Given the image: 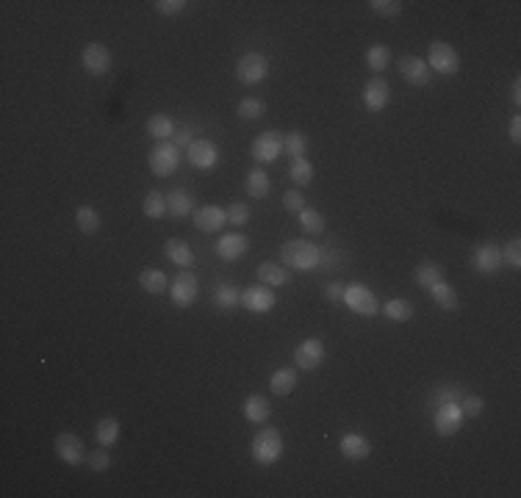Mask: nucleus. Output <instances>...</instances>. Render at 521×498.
I'll return each instance as SVG.
<instances>
[{"instance_id": "obj_1", "label": "nucleus", "mask_w": 521, "mask_h": 498, "mask_svg": "<svg viewBox=\"0 0 521 498\" xmlns=\"http://www.w3.org/2000/svg\"><path fill=\"white\" fill-rule=\"evenodd\" d=\"M280 258H283V266H288V269L311 272L322 263V249L305 238H291L280 247Z\"/></svg>"}, {"instance_id": "obj_2", "label": "nucleus", "mask_w": 521, "mask_h": 498, "mask_svg": "<svg viewBox=\"0 0 521 498\" xmlns=\"http://www.w3.org/2000/svg\"><path fill=\"white\" fill-rule=\"evenodd\" d=\"M280 457H283V438H280V432L272 429V426L260 429L258 435L253 438V460L258 462L260 468H269Z\"/></svg>"}, {"instance_id": "obj_3", "label": "nucleus", "mask_w": 521, "mask_h": 498, "mask_svg": "<svg viewBox=\"0 0 521 498\" xmlns=\"http://www.w3.org/2000/svg\"><path fill=\"white\" fill-rule=\"evenodd\" d=\"M352 313H358V316H374L377 313V307H380V302L374 297V291L372 288H366L364 282H349V285H344V299H341Z\"/></svg>"}, {"instance_id": "obj_4", "label": "nucleus", "mask_w": 521, "mask_h": 498, "mask_svg": "<svg viewBox=\"0 0 521 498\" xmlns=\"http://www.w3.org/2000/svg\"><path fill=\"white\" fill-rule=\"evenodd\" d=\"M147 161H150L153 174L169 177V174L178 172V166H181V149L175 147V142H158L156 147L150 149Z\"/></svg>"}, {"instance_id": "obj_5", "label": "nucleus", "mask_w": 521, "mask_h": 498, "mask_svg": "<svg viewBox=\"0 0 521 498\" xmlns=\"http://www.w3.org/2000/svg\"><path fill=\"white\" fill-rule=\"evenodd\" d=\"M266 75H269V61H266L263 53H256V50L253 53H244L238 58V64H236V78L244 86H258Z\"/></svg>"}, {"instance_id": "obj_6", "label": "nucleus", "mask_w": 521, "mask_h": 498, "mask_svg": "<svg viewBox=\"0 0 521 498\" xmlns=\"http://www.w3.org/2000/svg\"><path fill=\"white\" fill-rule=\"evenodd\" d=\"M427 67H430V73L455 75L461 70V55H458V50L452 48V45H446V42H433L430 45V61H427Z\"/></svg>"}, {"instance_id": "obj_7", "label": "nucleus", "mask_w": 521, "mask_h": 498, "mask_svg": "<svg viewBox=\"0 0 521 498\" xmlns=\"http://www.w3.org/2000/svg\"><path fill=\"white\" fill-rule=\"evenodd\" d=\"M250 152H253V158L260 161V164L278 161L280 152H283V133H280V130H263L260 136H256Z\"/></svg>"}, {"instance_id": "obj_8", "label": "nucleus", "mask_w": 521, "mask_h": 498, "mask_svg": "<svg viewBox=\"0 0 521 498\" xmlns=\"http://www.w3.org/2000/svg\"><path fill=\"white\" fill-rule=\"evenodd\" d=\"M172 302H175V307H181V310H186V307H191L194 302H197V297H200V282H197V277H194V272H181L175 280H172Z\"/></svg>"}, {"instance_id": "obj_9", "label": "nucleus", "mask_w": 521, "mask_h": 498, "mask_svg": "<svg viewBox=\"0 0 521 498\" xmlns=\"http://www.w3.org/2000/svg\"><path fill=\"white\" fill-rule=\"evenodd\" d=\"M186 158H189V164L194 166V169H203V172H209L214 169L216 164H219V149L214 142L209 139H194L189 149H186Z\"/></svg>"}, {"instance_id": "obj_10", "label": "nucleus", "mask_w": 521, "mask_h": 498, "mask_svg": "<svg viewBox=\"0 0 521 498\" xmlns=\"http://www.w3.org/2000/svg\"><path fill=\"white\" fill-rule=\"evenodd\" d=\"M80 64L89 75H105L111 70V50L103 42H89L80 53Z\"/></svg>"}, {"instance_id": "obj_11", "label": "nucleus", "mask_w": 521, "mask_h": 498, "mask_svg": "<svg viewBox=\"0 0 521 498\" xmlns=\"http://www.w3.org/2000/svg\"><path fill=\"white\" fill-rule=\"evenodd\" d=\"M391 102V86L386 78H380V75H374V78H369L364 86V105L372 111V114H380L386 105Z\"/></svg>"}, {"instance_id": "obj_12", "label": "nucleus", "mask_w": 521, "mask_h": 498, "mask_svg": "<svg viewBox=\"0 0 521 498\" xmlns=\"http://www.w3.org/2000/svg\"><path fill=\"white\" fill-rule=\"evenodd\" d=\"M325 354H327L325 344H322L319 338H308V341H302L300 346L294 349V363H297V369H302V371H313V369L322 366Z\"/></svg>"}, {"instance_id": "obj_13", "label": "nucleus", "mask_w": 521, "mask_h": 498, "mask_svg": "<svg viewBox=\"0 0 521 498\" xmlns=\"http://www.w3.org/2000/svg\"><path fill=\"white\" fill-rule=\"evenodd\" d=\"M463 410L461 404H443V407H436V415H433V423H436V432L441 438H449V435H458L461 426H463Z\"/></svg>"}, {"instance_id": "obj_14", "label": "nucleus", "mask_w": 521, "mask_h": 498, "mask_svg": "<svg viewBox=\"0 0 521 498\" xmlns=\"http://www.w3.org/2000/svg\"><path fill=\"white\" fill-rule=\"evenodd\" d=\"M56 454H58V460L67 462L70 468H78L80 462H83V457H86L83 440H80L78 435H73V432H61V435L56 438Z\"/></svg>"}, {"instance_id": "obj_15", "label": "nucleus", "mask_w": 521, "mask_h": 498, "mask_svg": "<svg viewBox=\"0 0 521 498\" xmlns=\"http://www.w3.org/2000/svg\"><path fill=\"white\" fill-rule=\"evenodd\" d=\"M241 307H247L250 313H269L272 307H275V294H272V288L269 285H250V288H244L241 291Z\"/></svg>"}, {"instance_id": "obj_16", "label": "nucleus", "mask_w": 521, "mask_h": 498, "mask_svg": "<svg viewBox=\"0 0 521 498\" xmlns=\"http://www.w3.org/2000/svg\"><path fill=\"white\" fill-rule=\"evenodd\" d=\"M471 266L480 274H496L505 266L502 247H496V244H480V247L474 249V255H471Z\"/></svg>"}, {"instance_id": "obj_17", "label": "nucleus", "mask_w": 521, "mask_h": 498, "mask_svg": "<svg viewBox=\"0 0 521 498\" xmlns=\"http://www.w3.org/2000/svg\"><path fill=\"white\" fill-rule=\"evenodd\" d=\"M399 75H402L411 86H427L430 78H433L427 61L419 58V55H402V58H399Z\"/></svg>"}, {"instance_id": "obj_18", "label": "nucleus", "mask_w": 521, "mask_h": 498, "mask_svg": "<svg viewBox=\"0 0 521 498\" xmlns=\"http://www.w3.org/2000/svg\"><path fill=\"white\" fill-rule=\"evenodd\" d=\"M216 255L222 258V260H238V258H244L247 255V249H250V241H247V235H241V233H225V235H219V241H216Z\"/></svg>"}, {"instance_id": "obj_19", "label": "nucleus", "mask_w": 521, "mask_h": 498, "mask_svg": "<svg viewBox=\"0 0 521 498\" xmlns=\"http://www.w3.org/2000/svg\"><path fill=\"white\" fill-rule=\"evenodd\" d=\"M194 224L203 230V233H219L225 224H228V213L216 205H203L194 211Z\"/></svg>"}, {"instance_id": "obj_20", "label": "nucleus", "mask_w": 521, "mask_h": 498, "mask_svg": "<svg viewBox=\"0 0 521 498\" xmlns=\"http://www.w3.org/2000/svg\"><path fill=\"white\" fill-rule=\"evenodd\" d=\"M339 448L347 460H366V457L372 454V443H369V438H366V435H358V432L344 435Z\"/></svg>"}, {"instance_id": "obj_21", "label": "nucleus", "mask_w": 521, "mask_h": 498, "mask_svg": "<svg viewBox=\"0 0 521 498\" xmlns=\"http://www.w3.org/2000/svg\"><path fill=\"white\" fill-rule=\"evenodd\" d=\"M194 197L186 191V189H172L169 194H167V211L172 213V216H178V219H183V216H191L194 213Z\"/></svg>"}, {"instance_id": "obj_22", "label": "nucleus", "mask_w": 521, "mask_h": 498, "mask_svg": "<svg viewBox=\"0 0 521 498\" xmlns=\"http://www.w3.org/2000/svg\"><path fill=\"white\" fill-rule=\"evenodd\" d=\"M164 255H167L175 266H181V269H191V266H194V252H191V247H189L183 238H169V241L164 244Z\"/></svg>"}, {"instance_id": "obj_23", "label": "nucleus", "mask_w": 521, "mask_h": 498, "mask_svg": "<svg viewBox=\"0 0 521 498\" xmlns=\"http://www.w3.org/2000/svg\"><path fill=\"white\" fill-rule=\"evenodd\" d=\"M258 277H260V282L269 285V288H280V285H288V282H291V272H286V266L272 263V260H263V263H260Z\"/></svg>"}, {"instance_id": "obj_24", "label": "nucleus", "mask_w": 521, "mask_h": 498, "mask_svg": "<svg viewBox=\"0 0 521 498\" xmlns=\"http://www.w3.org/2000/svg\"><path fill=\"white\" fill-rule=\"evenodd\" d=\"M416 282L421 285V288H433V285H438V282H443V269L441 263H436V260H421L416 266Z\"/></svg>"}, {"instance_id": "obj_25", "label": "nucleus", "mask_w": 521, "mask_h": 498, "mask_svg": "<svg viewBox=\"0 0 521 498\" xmlns=\"http://www.w3.org/2000/svg\"><path fill=\"white\" fill-rule=\"evenodd\" d=\"M139 285L147 291V294H164L167 288H169V280H167V274L161 272V269H142L139 272Z\"/></svg>"}, {"instance_id": "obj_26", "label": "nucleus", "mask_w": 521, "mask_h": 498, "mask_svg": "<svg viewBox=\"0 0 521 498\" xmlns=\"http://www.w3.org/2000/svg\"><path fill=\"white\" fill-rule=\"evenodd\" d=\"M297 388V371L294 369H278L269 379V391L275 396H288Z\"/></svg>"}, {"instance_id": "obj_27", "label": "nucleus", "mask_w": 521, "mask_h": 498, "mask_svg": "<svg viewBox=\"0 0 521 498\" xmlns=\"http://www.w3.org/2000/svg\"><path fill=\"white\" fill-rule=\"evenodd\" d=\"M269 401H266V396H260V393H253V396L244 398V415H247V421L253 423H266V418H269Z\"/></svg>"}, {"instance_id": "obj_28", "label": "nucleus", "mask_w": 521, "mask_h": 498, "mask_svg": "<svg viewBox=\"0 0 521 498\" xmlns=\"http://www.w3.org/2000/svg\"><path fill=\"white\" fill-rule=\"evenodd\" d=\"M214 304L219 307V310H233L241 304V291L236 288L233 282H222V285H216V291H214Z\"/></svg>"}, {"instance_id": "obj_29", "label": "nucleus", "mask_w": 521, "mask_h": 498, "mask_svg": "<svg viewBox=\"0 0 521 498\" xmlns=\"http://www.w3.org/2000/svg\"><path fill=\"white\" fill-rule=\"evenodd\" d=\"M269 189H272L269 174L263 172L260 166L250 169V174H247V194H250L253 199H266L269 197Z\"/></svg>"}, {"instance_id": "obj_30", "label": "nucleus", "mask_w": 521, "mask_h": 498, "mask_svg": "<svg viewBox=\"0 0 521 498\" xmlns=\"http://www.w3.org/2000/svg\"><path fill=\"white\" fill-rule=\"evenodd\" d=\"M95 438H98V443L105 448H111L117 440H120V421L114 418V415H105L98 421V429H95Z\"/></svg>"}, {"instance_id": "obj_31", "label": "nucleus", "mask_w": 521, "mask_h": 498, "mask_svg": "<svg viewBox=\"0 0 521 498\" xmlns=\"http://www.w3.org/2000/svg\"><path fill=\"white\" fill-rule=\"evenodd\" d=\"M430 297H433V302H436L441 310H458V304H461V299H458L455 288H452L449 282L433 285V288H430Z\"/></svg>"}, {"instance_id": "obj_32", "label": "nucleus", "mask_w": 521, "mask_h": 498, "mask_svg": "<svg viewBox=\"0 0 521 498\" xmlns=\"http://www.w3.org/2000/svg\"><path fill=\"white\" fill-rule=\"evenodd\" d=\"M288 177H291V183L300 186V189L308 186L313 180V164L305 158V155H302V158H294L291 166H288Z\"/></svg>"}, {"instance_id": "obj_33", "label": "nucleus", "mask_w": 521, "mask_h": 498, "mask_svg": "<svg viewBox=\"0 0 521 498\" xmlns=\"http://www.w3.org/2000/svg\"><path fill=\"white\" fill-rule=\"evenodd\" d=\"M308 149V136L302 130H288L283 133V152H288V158H302Z\"/></svg>"}, {"instance_id": "obj_34", "label": "nucleus", "mask_w": 521, "mask_h": 498, "mask_svg": "<svg viewBox=\"0 0 521 498\" xmlns=\"http://www.w3.org/2000/svg\"><path fill=\"white\" fill-rule=\"evenodd\" d=\"M383 313L389 316L391 322L405 324V322H411V319H414V304H411L408 299H391V302H386Z\"/></svg>"}, {"instance_id": "obj_35", "label": "nucleus", "mask_w": 521, "mask_h": 498, "mask_svg": "<svg viewBox=\"0 0 521 498\" xmlns=\"http://www.w3.org/2000/svg\"><path fill=\"white\" fill-rule=\"evenodd\" d=\"M147 133H150L156 142H167V139L175 133V124H172V120H169L167 114H153V117L147 120Z\"/></svg>"}, {"instance_id": "obj_36", "label": "nucleus", "mask_w": 521, "mask_h": 498, "mask_svg": "<svg viewBox=\"0 0 521 498\" xmlns=\"http://www.w3.org/2000/svg\"><path fill=\"white\" fill-rule=\"evenodd\" d=\"M75 224H78V230L83 235H92V233L100 230V213L95 208H89V205H80L78 213H75Z\"/></svg>"}, {"instance_id": "obj_37", "label": "nucleus", "mask_w": 521, "mask_h": 498, "mask_svg": "<svg viewBox=\"0 0 521 498\" xmlns=\"http://www.w3.org/2000/svg\"><path fill=\"white\" fill-rule=\"evenodd\" d=\"M366 64H369V70H372V73H383V70H389L391 50L386 48V45H372V48L366 50Z\"/></svg>"}, {"instance_id": "obj_38", "label": "nucleus", "mask_w": 521, "mask_h": 498, "mask_svg": "<svg viewBox=\"0 0 521 498\" xmlns=\"http://www.w3.org/2000/svg\"><path fill=\"white\" fill-rule=\"evenodd\" d=\"M142 211H144V216H150V219H161L164 213H169V211H167V197H164L161 191H147V194H144V202H142Z\"/></svg>"}, {"instance_id": "obj_39", "label": "nucleus", "mask_w": 521, "mask_h": 498, "mask_svg": "<svg viewBox=\"0 0 521 498\" xmlns=\"http://www.w3.org/2000/svg\"><path fill=\"white\" fill-rule=\"evenodd\" d=\"M236 114L241 117V120H247V122H253V120H260L263 114H266V102L258 97H244L238 102V108H236Z\"/></svg>"}, {"instance_id": "obj_40", "label": "nucleus", "mask_w": 521, "mask_h": 498, "mask_svg": "<svg viewBox=\"0 0 521 498\" xmlns=\"http://www.w3.org/2000/svg\"><path fill=\"white\" fill-rule=\"evenodd\" d=\"M300 224H302V230L308 235H319L325 230V216L319 211H313V208H305V211H300Z\"/></svg>"}, {"instance_id": "obj_41", "label": "nucleus", "mask_w": 521, "mask_h": 498, "mask_svg": "<svg viewBox=\"0 0 521 498\" xmlns=\"http://www.w3.org/2000/svg\"><path fill=\"white\" fill-rule=\"evenodd\" d=\"M461 398H463V391H461V388L443 385V388H438V391L430 396V404H433V407H443V404H461Z\"/></svg>"}, {"instance_id": "obj_42", "label": "nucleus", "mask_w": 521, "mask_h": 498, "mask_svg": "<svg viewBox=\"0 0 521 498\" xmlns=\"http://www.w3.org/2000/svg\"><path fill=\"white\" fill-rule=\"evenodd\" d=\"M502 260H505V266H510L513 272H519L521 269V241L519 238H510V241L502 247Z\"/></svg>"}, {"instance_id": "obj_43", "label": "nucleus", "mask_w": 521, "mask_h": 498, "mask_svg": "<svg viewBox=\"0 0 521 498\" xmlns=\"http://www.w3.org/2000/svg\"><path fill=\"white\" fill-rule=\"evenodd\" d=\"M86 462H89V468L95 473H105L108 468H111V457H108V448L100 446L95 448L92 454H86Z\"/></svg>"}, {"instance_id": "obj_44", "label": "nucleus", "mask_w": 521, "mask_h": 498, "mask_svg": "<svg viewBox=\"0 0 521 498\" xmlns=\"http://www.w3.org/2000/svg\"><path fill=\"white\" fill-rule=\"evenodd\" d=\"M225 213H228V224H233V227H244L250 222V205H244V202H231V208Z\"/></svg>"}, {"instance_id": "obj_45", "label": "nucleus", "mask_w": 521, "mask_h": 498, "mask_svg": "<svg viewBox=\"0 0 521 498\" xmlns=\"http://www.w3.org/2000/svg\"><path fill=\"white\" fill-rule=\"evenodd\" d=\"M372 11L380 14V17H396L402 11V3L399 0H369Z\"/></svg>"}, {"instance_id": "obj_46", "label": "nucleus", "mask_w": 521, "mask_h": 498, "mask_svg": "<svg viewBox=\"0 0 521 498\" xmlns=\"http://www.w3.org/2000/svg\"><path fill=\"white\" fill-rule=\"evenodd\" d=\"M483 407H485V401L480 396H466V393H463V398H461V410H463L466 418H477V415L483 413Z\"/></svg>"}, {"instance_id": "obj_47", "label": "nucleus", "mask_w": 521, "mask_h": 498, "mask_svg": "<svg viewBox=\"0 0 521 498\" xmlns=\"http://www.w3.org/2000/svg\"><path fill=\"white\" fill-rule=\"evenodd\" d=\"M283 208L291 211V213H300V211H305V197H302V191L300 189H291L283 194Z\"/></svg>"}, {"instance_id": "obj_48", "label": "nucleus", "mask_w": 521, "mask_h": 498, "mask_svg": "<svg viewBox=\"0 0 521 498\" xmlns=\"http://www.w3.org/2000/svg\"><path fill=\"white\" fill-rule=\"evenodd\" d=\"M153 6H156L158 14H164V17H172V14H181L189 3H186V0H156Z\"/></svg>"}, {"instance_id": "obj_49", "label": "nucleus", "mask_w": 521, "mask_h": 498, "mask_svg": "<svg viewBox=\"0 0 521 498\" xmlns=\"http://www.w3.org/2000/svg\"><path fill=\"white\" fill-rule=\"evenodd\" d=\"M172 139H175V147H178V149H181V147L189 149V144L194 142V136H191V127H175Z\"/></svg>"}, {"instance_id": "obj_50", "label": "nucleus", "mask_w": 521, "mask_h": 498, "mask_svg": "<svg viewBox=\"0 0 521 498\" xmlns=\"http://www.w3.org/2000/svg\"><path fill=\"white\" fill-rule=\"evenodd\" d=\"M325 297L330 302H341L344 299V282H327L325 285Z\"/></svg>"}, {"instance_id": "obj_51", "label": "nucleus", "mask_w": 521, "mask_h": 498, "mask_svg": "<svg viewBox=\"0 0 521 498\" xmlns=\"http://www.w3.org/2000/svg\"><path fill=\"white\" fill-rule=\"evenodd\" d=\"M507 136H510L513 144H519L521 142V117L519 114H516V117L510 120V124H507Z\"/></svg>"}, {"instance_id": "obj_52", "label": "nucleus", "mask_w": 521, "mask_h": 498, "mask_svg": "<svg viewBox=\"0 0 521 498\" xmlns=\"http://www.w3.org/2000/svg\"><path fill=\"white\" fill-rule=\"evenodd\" d=\"M510 100H513L516 105H521V80H519V78L513 80V89H510Z\"/></svg>"}]
</instances>
